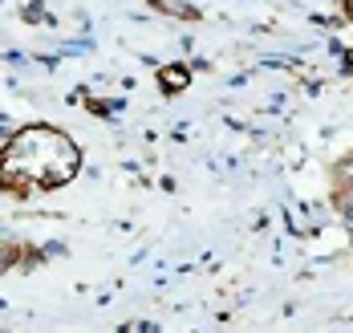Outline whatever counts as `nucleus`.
Wrapping results in <instances>:
<instances>
[{
  "mask_svg": "<svg viewBox=\"0 0 353 333\" xmlns=\"http://www.w3.org/2000/svg\"><path fill=\"white\" fill-rule=\"evenodd\" d=\"M77 171V147L53 126H29L0 150V187L8 191H45L70 183Z\"/></svg>",
  "mask_w": 353,
  "mask_h": 333,
  "instance_id": "1",
  "label": "nucleus"
},
{
  "mask_svg": "<svg viewBox=\"0 0 353 333\" xmlns=\"http://www.w3.org/2000/svg\"><path fill=\"white\" fill-rule=\"evenodd\" d=\"M350 12H353V0H350Z\"/></svg>",
  "mask_w": 353,
  "mask_h": 333,
  "instance_id": "2",
  "label": "nucleus"
}]
</instances>
